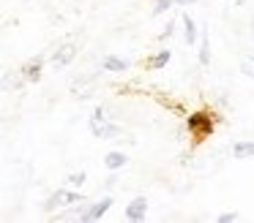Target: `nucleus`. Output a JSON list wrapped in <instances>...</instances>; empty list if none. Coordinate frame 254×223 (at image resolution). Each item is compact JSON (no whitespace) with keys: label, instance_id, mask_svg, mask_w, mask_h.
<instances>
[{"label":"nucleus","instance_id":"f3484780","mask_svg":"<svg viewBox=\"0 0 254 223\" xmlns=\"http://www.w3.org/2000/svg\"><path fill=\"white\" fill-rule=\"evenodd\" d=\"M232 221H238V212H224L219 218V223H232Z\"/></svg>","mask_w":254,"mask_h":223},{"label":"nucleus","instance_id":"1a4fd4ad","mask_svg":"<svg viewBox=\"0 0 254 223\" xmlns=\"http://www.w3.org/2000/svg\"><path fill=\"white\" fill-rule=\"evenodd\" d=\"M104 68L107 71H115V74H123V71L128 68V63H126V60H121V57H115V54H107V57H104Z\"/></svg>","mask_w":254,"mask_h":223},{"label":"nucleus","instance_id":"9d476101","mask_svg":"<svg viewBox=\"0 0 254 223\" xmlns=\"http://www.w3.org/2000/svg\"><path fill=\"white\" fill-rule=\"evenodd\" d=\"M232 155H235L238 161H246V158H254V141H241V144H235Z\"/></svg>","mask_w":254,"mask_h":223},{"label":"nucleus","instance_id":"39448f33","mask_svg":"<svg viewBox=\"0 0 254 223\" xmlns=\"http://www.w3.org/2000/svg\"><path fill=\"white\" fill-rule=\"evenodd\" d=\"M74 54H77V46H74V44H63V46L52 54V65H55V68H63V65H68L74 60Z\"/></svg>","mask_w":254,"mask_h":223},{"label":"nucleus","instance_id":"dca6fc26","mask_svg":"<svg viewBox=\"0 0 254 223\" xmlns=\"http://www.w3.org/2000/svg\"><path fill=\"white\" fill-rule=\"evenodd\" d=\"M243 74H246V76H254V60H252V57L243 60Z\"/></svg>","mask_w":254,"mask_h":223},{"label":"nucleus","instance_id":"0eeeda50","mask_svg":"<svg viewBox=\"0 0 254 223\" xmlns=\"http://www.w3.org/2000/svg\"><path fill=\"white\" fill-rule=\"evenodd\" d=\"M41 68H44V60H41V57H33V60H30V63L22 68L25 79H28V82H39V79H41Z\"/></svg>","mask_w":254,"mask_h":223},{"label":"nucleus","instance_id":"ddd939ff","mask_svg":"<svg viewBox=\"0 0 254 223\" xmlns=\"http://www.w3.org/2000/svg\"><path fill=\"white\" fill-rule=\"evenodd\" d=\"M210 46H208V38H202V49H199V63H202V65H208L210 63Z\"/></svg>","mask_w":254,"mask_h":223},{"label":"nucleus","instance_id":"423d86ee","mask_svg":"<svg viewBox=\"0 0 254 223\" xmlns=\"http://www.w3.org/2000/svg\"><path fill=\"white\" fill-rule=\"evenodd\" d=\"M145 212H148V201H145V196H137V199L126 207L128 221H145Z\"/></svg>","mask_w":254,"mask_h":223},{"label":"nucleus","instance_id":"7ed1b4c3","mask_svg":"<svg viewBox=\"0 0 254 223\" xmlns=\"http://www.w3.org/2000/svg\"><path fill=\"white\" fill-rule=\"evenodd\" d=\"M189 131H191L197 139H202L205 134H210V131H213V123H210V117L205 112L191 114V117H189Z\"/></svg>","mask_w":254,"mask_h":223},{"label":"nucleus","instance_id":"f8f14e48","mask_svg":"<svg viewBox=\"0 0 254 223\" xmlns=\"http://www.w3.org/2000/svg\"><path fill=\"white\" fill-rule=\"evenodd\" d=\"M167 63H170V52H159L153 60H150V68H164Z\"/></svg>","mask_w":254,"mask_h":223},{"label":"nucleus","instance_id":"9b49d317","mask_svg":"<svg viewBox=\"0 0 254 223\" xmlns=\"http://www.w3.org/2000/svg\"><path fill=\"white\" fill-rule=\"evenodd\" d=\"M183 27H186V44H194L197 41V25H194V19L191 16H183Z\"/></svg>","mask_w":254,"mask_h":223},{"label":"nucleus","instance_id":"a211bd4d","mask_svg":"<svg viewBox=\"0 0 254 223\" xmlns=\"http://www.w3.org/2000/svg\"><path fill=\"white\" fill-rule=\"evenodd\" d=\"M172 36V22H167V27H164V33H161V38H170Z\"/></svg>","mask_w":254,"mask_h":223},{"label":"nucleus","instance_id":"6ab92c4d","mask_svg":"<svg viewBox=\"0 0 254 223\" xmlns=\"http://www.w3.org/2000/svg\"><path fill=\"white\" fill-rule=\"evenodd\" d=\"M175 3H181V5H191V3H197V0H175Z\"/></svg>","mask_w":254,"mask_h":223},{"label":"nucleus","instance_id":"20e7f679","mask_svg":"<svg viewBox=\"0 0 254 223\" xmlns=\"http://www.w3.org/2000/svg\"><path fill=\"white\" fill-rule=\"evenodd\" d=\"M110 207H112V196H104L101 201H96V204H90L88 210H85L82 215H79V221H99V218L104 215V212L110 210Z\"/></svg>","mask_w":254,"mask_h":223},{"label":"nucleus","instance_id":"f257e3e1","mask_svg":"<svg viewBox=\"0 0 254 223\" xmlns=\"http://www.w3.org/2000/svg\"><path fill=\"white\" fill-rule=\"evenodd\" d=\"M90 131H93L96 139H112V136L121 134V128H118L115 123H110V120L104 117V112H101V109H96L93 117H90Z\"/></svg>","mask_w":254,"mask_h":223},{"label":"nucleus","instance_id":"4468645a","mask_svg":"<svg viewBox=\"0 0 254 223\" xmlns=\"http://www.w3.org/2000/svg\"><path fill=\"white\" fill-rule=\"evenodd\" d=\"M82 182H85V172H77V174H71V177H68V185H71V188H79Z\"/></svg>","mask_w":254,"mask_h":223},{"label":"nucleus","instance_id":"f03ea898","mask_svg":"<svg viewBox=\"0 0 254 223\" xmlns=\"http://www.w3.org/2000/svg\"><path fill=\"white\" fill-rule=\"evenodd\" d=\"M71 204H82V196H79L77 190L61 188V190H55V193L47 199L44 210H47V212H55V210H61V207H71Z\"/></svg>","mask_w":254,"mask_h":223},{"label":"nucleus","instance_id":"6e6552de","mask_svg":"<svg viewBox=\"0 0 254 223\" xmlns=\"http://www.w3.org/2000/svg\"><path fill=\"white\" fill-rule=\"evenodd\" d=\"M126 161H128V158L123 155V152H107V155H104V166L110 169V172L123 169V166H126Z\"/></svg>","mask_w":254,"mask_h":223},{"label":"nucleus","instance_id":"2eb2a0df","mask_svg":"<svg viewBox=\"0 0 254 223\" xmlns=\"http://www.w3.org/2000/svg\"><path fill=\"white\" fill-rule=\"evenodd\" d=\"M172 5V0H156V8H153V14H164L167 8Z\"/></svg>","mask_w":254,"mask_h":223}]
</instances>
